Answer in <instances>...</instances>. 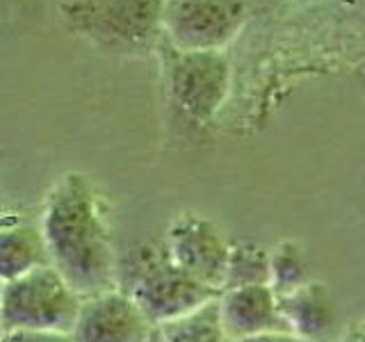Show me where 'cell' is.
Here are the masks:
<instances>
[{
	"instance_id": "6da1fadb",
	"label": "cell",
	"mask_w": 365,
	"mask_h": 342,
	"mask_svg": "<svg viewBox=\"0 0 365 342\" xmlns=\"http://www.w3.org/2000/svg\"><path fill=\"white\" fill-rule=\"evenodd\" d=\"M41 233L51 265L87 299L119 288V260L94 185L83 174H66L46 197Z\"/></svg>"
},
{
	"instance_id": "7a4b0ae2",
	"label": "cell",
	"mask_w": 365,
	"mask_h": 342,
	"mask_svg": "<svg viewBox=\"0 0 365 342\" xmlns=\"http://www.w3.org/2000/svg\"><path fill=\"white\" fill-rule=\"evenodd\" d=\"M167 0H64V26L110 55L146 57L165 37Z\"/></svg>"
},
{
	"instance_id": "3957f363",
	"label": "cell",
	"mask_w": 365,
	"mask_h": 342,
	"mask_svg": "<svg viewBox=\"0 0 365 342\" xmlns=\"http://www.w3.org/2000/svg\"><path fill=\"white\" fill-rule=\"evenodd\" d=\"M121 290L133 296L158 328L199 311L220 296V292L205 288L187 271H182L169 258L165 247L163 251H140Z\"/></svg>"
},
{
	"instance_id": "277c9868",
	"label": "cell",
	"mask_w": 365,
	"mask_h": 342,
	"mask_svg": "<svg viewBox=\"0 0 365 342\" xmlns=\"http://www.w3.org/2000/svg\"><path fill=\"white\" fill-rule=\"evenodd\" d=\"M80 296L53 265L3 285V326L9 331H66L73 333Z\"/></svg>"
},
{
	"instance_id": "5b68a950",
	"label": "cell",
	"mask_w": 365,
	"mask_h": 342,
	"mask_svg": "<svg viewBox=\"0 0 365 342\" xmlns=\"http://www.w3.org/2000/svg\"><path fill=\"white\" fill-rule=\"evenodd\" d=\"M169 98L197 123H208L231 89V64L224 51H180L165 37L158 46Z\"/></svg>"
},
{
	"instance_id": "8992f818",
	"label": "cell",
	"mask_w": 365,
	"mask_h": 342,
	"mask_svg": "<svg viewBox=\"0 0 365 342\" xmlns=\"http://www.w3.org/2000/svg\"><path fill=\"white\" fill-rule=\"evenodd\" d=\"M245 21V0H167L163 28L180 51H224Z\"/></svg>"
},
{
	"instance_id": "52a82bcc",
	"label": "cell",
	"mask_w": 365,
	"mask_h": 342,
	"mask_svg": "<svg viewBox=\"0 0 365 342\" xmlns=\"http://www.w3.org/2000/svg\"><path fill=\"white\" fill-rule=\"evenodd\" d=\"M165 249L176 265L215 292H224L231 244L210 219L182 212L171 222Z\"/></svg>"
},
{
	"instance_id": "ba28073f",
	"label": "cell",
	"mask_w": 365,
	"mask_h": 342,
	"mask_svg": "<svg viewBox=\"0 0 365 342\" xmlns=\"http://www.w3.org/2000/svg\"><path fill=\"white\" fill-rule=\"evenodd\" d=\"M155 338L158 326L121 288L87 296L73 326V342H155Z\"/></svg>"
},
{
	"instance_id": "9c48e42d",
	"label": "cell",
	"mask_w": 365,
	"mask_h": 342,
	"mask_svg": "<svg viewBox=\"0 0 365 342\" xmlns=\"http://www.w3.org/2000/svg\"><path fill=\"white\" fill-rule=\"evenodd\" d=\"M217 306L222 326L231 342L260 333H292L279 311V299L272 285L224 290Z\"/></svg>"
},
{
	"instance_id": "30bf717a",
	"label": "cell",
	"mask_w": 365,
	"mask_h": 342,
	"mask_svg": "<svg viewBox=\"0 0 365 342\" xmlns=\"http://www.w3.org/2000/svg\"><path fill=\"white\" fill-rule=\"evenodd\" d=\"M277 299L281 315L297 338L306 342H319L334 328L336 308L324 283L308 281L288 294H277Z\"/></svg>"
},
{
	"instance_id": "8fae6325",
	"label": "cell",
	"mask_w": 365,
	"mask_h": 342,
	"mask_svg": "<svg viewBox=\"0 0 365 342\" xmlns=\"http://www.w3.org/2000/svg\"><path fill=\"white\" fill-rule=\"evenodd\" d=\"M51 265L41 226L11 217L0 224V283H11L26 274Z\"/></svg>"
},
{
	"instance_id": "7c38bea8",
	"label": "cell",
	"mask_w": 365,
	"mask_h": 342,
	"mask_svg": "<svg viewBox=\"0 0 365 342\" xmlns=\"http://www.w3.org/2000/svg\"><path fill=\"white\" fill-rule=\"evenodd\" d=\"M217 299L185 317L163 324L160 326V342H231L222 326Z\"/></svg>"
},
{
	"instance_id": "4fadbf2b",
	"label": "cell",
	"mask_w": 365,
	"mask_h": 342,
	"mask_svg": "<svg viewBox=\"0 0 365 342\" xmlns=\"http://www.w3.org/2000/svg\"><path fill=\"white\" fill-rule=\"evenodd\" d=\"M269 279H272V269H269L267 249L251 242L231 247L224 290L249 288V285H269Z\"/></svg>"
},
{
	"instance_id": "5bb4252c",
	"label": "cell",
	"mask_w": 365,
	"mask_h": 342,
	"mask_svg": "<svg viewBox=\"0 0 365 342\" xmlns=\"http://www.w3.org/2000/svg\"><path fill=\"white\" fill-rule=\"evenodd\" d=\"M269 269H272L269 285L277 294H288L311 281L308 279L302 247L297 242H281L274 247L269 251Z\"/></svg>"
},
{
	"instance_id": "9a60e30c",
	"label": "cell",
	"mask_w": 365,
	"mask_h": 342,
	"mask_svg": "<svg viewBox=\"0 0 365 342\" xmlns=\"http://www.w3.org/2000/svg\"><path fill=\"white\" fill-rule=\"evenodd\" d=\"M0 342H73L66 331H9Z\"/></svg>"
},
{
	"instance_id": "2e32d148",
	"label": "cell",
	"mask_w": 365,
	"mask_h": 342,
	"mask_svg": "<svg viewBox=\"0 0 365 342\" xmlns=\"http://www.w3.org/2000/svg\"><path fill=\"white\" fill-rule=\"evenodd\" d=\"M235 342H306V340L297 338L294 333H260V336L235 340Z\"/></svg>"
},
{
	"instance_id": "e0dca14e",
	"label": "cell",
	"mask_w": 365,
	"mask_h": 342,
	"mask_svg": "<svg viewBox=\"0 0 365 342\" xmlns=\"http://www.w3.org/2000/svg\"><path fill=\"white\" fill-rule=\"evenodd\" d=\"M338 342H365V324L354 326L351 331H347Z\"/></svg>"
},
{
	"instance_id": "ac0fdd59",
	"label": "cell",
	"mask_w": 365,
	"mask_h": 342,
	"mask_svg": "<svg viewBox=\"0 0 365 342\" xmlns=\"http://www.w3.org/2000/svg\"><path fill=\"white\" fill-rule=\"evenodd\" d=\"M5 338V326H3V283H0V340Z\"/></svg>"
},
{
	"instance_id": "d6986e66",
	"label": "cell",
	"mask_w": 365,
	"mask_h": 342,
	"mask_svg": "<svg viewBox=\"0 0 365 342\" xmlns=\"http://www.w3.org/2000/svg\"><path fill=\"white\" fill-rule=\"evenodd\" d=\"M11 217H14V214H5L3 210H0V224H3V222H7V219H11Z\"/></svg>"
},
{
	"instance_id": "ffe728a7",
	"label": "cell",
	"mask_w": 365,
	"mask_h": 342,
	"mask_svg": "<svg viewBox=\"0 0 365 342\" xmlns=\"http://www.w3.org/2000/svg\"><path fill=\"white\" fill-rule=\"evenodd\" d=\"M155 342H160V328H158V338H155Z\"/></svg>"
},
{
	"instance_id": "44dd1931",
	"label": "cell",
	"mask_w": 365,
	"mask_h": 342,
	"mask_svg": "<svg viewBox=\"0 0 365 342\" xmlns=\"http://www.w3.org/2000/svg\"><path fill=\"white\" fill-rule=\"evenodd\" d=\"M14 217H16V214H14ZM7 222H9V219H7ZM3 224H5V222H3Z\"/></svg>"
}]
</instances>
